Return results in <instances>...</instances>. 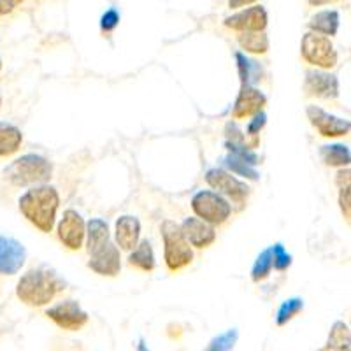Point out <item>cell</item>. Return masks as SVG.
<instances>
[{"instance_id": "obj_1", "label": "cell", "mask_w": 351, "mask_h": 351, "mask_svg": "<svg viewBox=\"0 0 351 351\" xmlns=\"http://www.w3.org/2000/svg\"><path fill=\"white\" fill-rule=\"evenodd\" d=\"M18 209L27 219L43 234L53 232L60 209V193L53 184L40 183L28 186L18 199Z\"/></svg>"}, {"instance_id": "obj_2", "label": "cell", "mask_w": 351, "mask_h": 351, "mask_svg": "<svg viewBox=\"0 0 351 351\" xmlns=\"http://www.w3.org/2000/svg\"><path fill=\"white\" fill-rule=\"evenodd\" d=\"M67 283L49 267H37L25 272L16 283V297L30 307H44L60 295Z\"/></svg>"}, {"instance_id": "obj_3", "label": "cell", "mask_w": 351, "mask_h": 351, "mask_svg": "<svg viewBox=\"0 0 351 351\" xmlns=\"http://www.w3.org/2000/svg\"><path fill=\"white\" fill-rule=\"evenodd\" d=\"M53 176V164L46 156L27 153L18 156L4 169L2 178L12 186H34L48 183Z\"/></svg>"}, {"instance_id": "obj_4", "label": "cell", "mask_w": 351, "mask_h": 351, "mask_svg": "<svg viewBox=\"0 0 351 351\" xmlns=\"http://www.w3.org/2000/svg\"><path fill=\"white\" fill-rule=\"evenodd\" d=\"M160 236L164 243V262L171 272H180L193 262V247L174 219H164L160 225Z\"/></svg>"}, {"instance_id": "obj_5", "label": "cell", "mask_w": 351, "mask_h": 351, "mask_svg": "<svg viewBox=\"0 0 351 351\" xmlns=\"http://www.w3.org/2000/svg\"><path fill=\"white\" fill-rule=\"evenodd\" d=\"M190 208L197 218L216 225L227 223L232 216V202L215 190H199L192 195Z\"/></svg>"}, {"instance_id": "obj_6", "label": "cell", "mask_w": 351, "mask_h": 351, "mask_svg": "<svg viewBox=\"0 0 351 351\" xmlns=\"http://www.w3.org/2000/svg\"><path fill=\"white\" fill-rule=\"evenodd\" d=\"M300 55L306 64L313 65L319 71H330L339 60V55L335 51L330 37L311 32V30L304 34L302 40H300Z\"/></svg>"}, {"instance_id": "obj_7", "label": "cell", "mask_w": 351, "mask_h": 351, "mask_svg": "<svg viewBox=\"0 0 351 351\" xmlns=\"http://www.w3.org/2000/svg\"><path fill=\"white\" fill-rule=\"evenodd\" d=\"M204 180H206V183L211 186V190L221 193V195L227 197L230 202L239 204V206H244V202H246L247 197H250V186L246 184V181L239 180L236 174L228 172L227 169H208V172L204 176Z\"/></svg>"}, {"instance_id": "obj_8", "label": "cell", "mask_w": 351, "mask_h": 351, "mask_svg": "<svg viewBox=\"0 0 351 351\" xmlns=\"http://www.w3.org/2000/svg\"><path fill=\"white\" fill-rule=\"evenodd\" d=\"M46 316H48V319H51L56 327L67 332L81 330L90 322L88 313L74 299H65L49 306L46 309Z\"/></svg>"}, {"instance_id": "obj_9", "label": "cell", "mask_w": 351, "mask_h": 351, "mask_svg": "<svg viewBox=\"0 0 351 351\" xmlns=\"http://www.w3.org/2000/svg\"><path fill=\"white\" fill-rule=\"evenodd\" d=\"M56 227V237L62 243V246L71 250V252H80L84 246L86 239V221L77 213L76 209H65L64 216L58 219Z\"/></svg>"}, {"instance_id": "obj_10", "label": "cell", "mask_w": 351, "mask_h": 351, "mask_svg": "<svg viewBox=\"0 0 351 351\" xmlns=\"http://www.w3.org/2000/svg\"><path fill=\"white\" fill-rule=\"evenodd\" d=\"M223 25L234 32H265L269 25V14L260 4L239 9L236 14L225 18Z\"/></svg>"}, {"instance_id": "obj_11", "label": "cell", "mask_w": 351, "mask_h": 351, "mask_svg": "<svg viewBox=\"0 0 351 351\" xmlns=\"http://www.w3.org/2000/svg\"><path fill=\"white\" fill-rule=\"evenodd\" d=\"M306 116L309 123L322 137H343L351 132V121L330 114L318 106H307Z\"/></svg>"}, {"instance_id": "obj_12", "label": "cell", "mask_w": 351, "mask_h": 351, "mask_svg": "<svg viewBox=\"0 0 351 351\" xmlns=\"http://www.w3.org/2000/svg\"><path fill=\"white\" fill-rule=\"evenodd\" d=\"M267 106V95L255 84H241V90L232 106V120H247Z\"/></svg>"}, {"instance_id": "obj_13", "label": "cell", "mask_w": 351, "mask_h": 351, "mask_svg": "<svg viewBox=\"0 0 351 351\" xmlns=\"http://www.w3.org/2000/svg\"><path fill=\"white\" fill-rule=\"evenodd\" d=\"M88 269L104 278H114L121 271V250L114 243H106L95 253L90 255Z\"/></svg>"}, {"instance_id": "obj_14", "label": "cell", "mask_w": 351, "mask_h": 351, "mask_svg": "<svg viewBox=\"0 0 351 351\" xmlns=\"http://www.w3.org/2000/svg\"><path fill=\"white\" fill-rule=\"evenodd\" d=\"M27 262V250L14 237L0 236V276H14Z\"/></svg>"}, {"instance_id": "obj_15", "label": "cell", "mask_w": 351, "mask_h": 351, "mask_svg": "<svg viewBox=\"0 0 351 351\" xmlns=\"http://www.w3.org/2000/svg\"><path fill=\"white\" fill-rule=\"evenodd\" d=\"M304 92L316 99H337L339 97V81L334 74L325 71H307L304 80Z\"/></svg>"}, {"instance_id": "obj_16", "label": "cell", "mask_w": 351, "mask_h": 351, "mask_svg": "<svg viewBox=\"0 0 351 351\" xmlns=\"http://www.w3.org/2000/svg\"><path fill=\"white\" fill-rule=\"evenodd\" d=\"M181 232L184 234L190 246L197 250H206L213 246L216 241V228L211 223L197 218V216H188L180 223Z\"/></svg>"}, {"instance_id": "obj_17", "label": "cell", "mask_w": 351, "mask_h": 351, "mask_svg": "<svg viewBox=\"0 0 351 351\" xmlns=\"http://www.w3.org/2000/svg\"><path fill=\"white\" fill-rule=\"evenodd\" d=\"M114 241L121 252H132L141 241V221L137 216L121 215L114 223Z\"/></svg>"}, {"instance_id": "obj_18", "label": "cell", "mask_w": 351, "mask_h": 351, "mask_svg": "<svg viewBox=\"0 0 351 351\" xmlns=\"http://www.w3.org/2000/svg\"><path fill=\"white\" fill-rule=\"evenodd\" d=\"M109 241H111V232H109V225L106 219L92 218L90 221H86V239H84V246H86L88 255L95 253L99 247H102Z\"/></svg>"}, {"instance_id": "obj_19", "label": "cell", "mask_w": 351, "mask_h": 351, "mask_svg": "<svg viewBox=\"0 0 351 351\" xmlns=\"http://www.w3.org/2000/svg\"><path fill=\"white\" fill-rule=\"evenodd\" d=\"M23 144V132L9 121H0V158H8L20 152Z\"/></svg>"}, {"instance_id": "obj_20", "label": "cell", "mask_w": 351, "mask_h": 351, "mask_svg": "<svg viewBox=\"0 0 351 351\" xmlns=\"http://www.w3.org/2000/svg\"><path fill=\"white\" fill-rule=\"evenodd\" d=\"M339 12L335 11V9H324V11L316 12L313 14L311 20L307 21V28L311 30V32L322 34V36L327 37H334L339 30Z\"/></svg>"}, {"instance_id": "obj_21", "label": "cell", "mask_w": 351, "mask_h": 351, "mask_svg": "<svg viewBox=\"0 0 351 351\" xmlns=\"http://www.w3.org/2000/svg\"><path fill=\"white\" fill-rule=\"evenodd\" d=\"M128 265L141 272H153L156 267V258L155 252H153V246L148 239L139 241L132 252H128L127 258Z\"/></svg>"}, {"instance_id": "obj_22", "label": "cell", "mask_w": 351, "mask_h": 351, "mask_svg": "<svg viewBox=\"0 0 351 351\" xmlns=\"http://www.w3.org/2000/svg\"><path fill=\"white\" fill-rule=\"evenodd\" d=\"M319 156L328 167H346L351 164V152L344 144H325L319 148Z\"/></svg>"}, {"instance_id": "obj_23", "label": "cell", "mask_w": 351, "mask_h": 351, "mask_svg": "<svg viewBox=\"0 0 351 351\" xmlns=\"http://www.w3.org/2000/svg\"><path fill=\"white\" fill-rule=\"evenodd\" d=\"M237 43L244 53H252V55H265L271 46L265 32H239Z\"/></svg>"}, {"instance_id": "obj_24", "label": "cell", "mask_w": 351, "mask_h": 351, "mask_svg": "<svg viewBox=\"0 0 351 351\" xmlns=\"http://www.w3.org/2000/svg\"><path fill=\"white\" fill-rule=\"evenodd\" d=\"M236 62H237V72H239L241 84H255L262 80V67H260L258 62L252 60L246 53L237 51Z\"/></svg>"}, {"instance_id": "obj_25", "label": "cell", "mask_w": 351, "mask_h": 351, "mask_svg": "<svg viewBox=\"0 0 351 351\" xmlns=\"http://www.w3.org/2000/svg\"><path fill=\"white\" fill-rule=\"evenodd\" d=\"M335 184L339 188V208L346 218H351V169H339L335 174Z\"/></svg>"}, {"instance_id": "obj_26", "label": "cell", "mask_w": 351, "mask_h": 351, "mask_svg": "<svg viewBox=\"0 0 351 351\" xmlns=\"http://www.w3.org/2000/svg\"><path fill=\"white\" fill-rule=\"evenodd\" d=\"M304 311V300L300 297H290V299L283 300L281 306L278 307V311H276V325L278 327H285L291 322V319L299 316L300 313Z\"/></svg>"}, {"instance_id": "obj_27", "label": "cell", "mask_w": 351, "mask_h": 351, "mask_svg": "<svg viewBox=\"0 0 351 351\" xmlns=\"http://www.w3.org/2000/svg\"><path fill=\"white\" fill-rule=\"evenodd\" d=\"M223 169H227V171L232 172V174L239 176V178H243V180H247V181L260 180V174L258 171H256L255 165L247 164V162L230 155V153L223 158Z\"/></svg>"}, {"instance_id": "obj_28", "label": "cell", "mask_w": 351, "mask_h": 351, "mask_svg": "<svg viewBox=\"0 0 351 351\" xmlns=\"http://www.w3.org/2000/svg\"><path fill=\"white\" fill-rule=\"evenodd\" d=\"M272 269H274V258H272V247H265L258 256H256L255 263L252 267V281L253 283H262L271 276Z\"/></svg>"}, {"instance_id": "obj_29", "label": "cell", "mask_w": 351, "mask_h": 351, "mask_svg": "<svg viewBox=\"0 0 351 351\" xmlns=\"http://www.w3.org/2000/svg\"><path fill=\"white\" fill-rule=\"evenodd\" d=\"M237 341H239V330L237 328H228V330L215 335L202 351H232L236 348Z\"/></svg>"}, {"instance_id": "obj_30", "label": "cell", "mask_w": 351, "mask_h": 351, "mask_svg": "<svg viewBox=\"0 0 351 351\" xmlns=\"http://www.w3.org/2000/svg\"><path fill=\"white\" fill-rule=\"evenodd\" d=\"M328 346H337V348H351V330L344 322H335L328 332Z\"/></svg>"}, {"instance_id": "obj_31", "label": "cell", "mask_w": 351, "mask_h": 351, "mask_svg": "<svg viewBox=\"0 0 351 351\" xmlns=\"http://www.w3.org/2000/svg\"><path fill=\"white\" fill-rule=\"evenodd\" d=\"M265 125H267V114H265L263 111L253 114L252 118H250V121H247L246 137H250V139H252V141H247V146H250L252 149H255L256 146H258V143H260L258 136Z\"/></svg>"}, {"instance_id": "obj_32", "label": "cell", "mask_w": 351, "mask_h": 351, "mask_svg": "<svg viewBox=\"0 0 351 351\" xmlns=\"http://www.w3.org/2000/svg\"><path fill=\"white\" fill-rule=\"evenodd\" d=\"M272 247V258H274V269L276 271H287L291 265V255L285 250V246L281 243L274 244Z\"/></svg>"}, {"instance_id": "obj_33", "label": "cell", "mask_w": 351, "mask_h": 351, "mask_svg": "<svg viewBox=\"0 0 351 351\" xmlns=\"http://www.w3.org/2000/svg\"><path fill=\"white\" fill-rule=\"evenodd\" d=\"M120 12H118V9L111 8L108 9V11L100 16V32L102 34H111L114 32L116 27L120 25Z\"/></svg>"}, {"instance_id": "obj_34", "label": "cell", "mask_w": 351, "mask_h": 351, "mask_svg": "<svg viewBox=\"0 0 351 351\" xmlns=\"http://www.w3.org/2000/svg\"><path fill=\"white\" fill-rule=\"evenodd\" d=\"M256 2H258V0H228V8L234 9V11H237V9L247 8V5L256 4Z\"/></svg>"}, {"instance_id": "obj_35", "label": "cell", "mask_w": 351, "mask_h": 351, "mask_svg": "<svg viewBox=\"0 0 351 351\" xmlns=\"http://www.w3.org/2000/svg\"><path fill=\"white\" fill-rule=\"evenodd\" d=\"M16 9V5L12 4V0H0V16H8Z\"/></svg>"}, {"instance_id": "obj_36", "label": "cell", "mask_w": 351, "mask_h": 351, "mask_svg": "<svg viewBox=\"0 0 351 351\" xmlns=\"http://www.w3.org/2000/svg\"><path fill=\"white\" fill-rule=\"evenodd\" d=\"M339 0H307V4L311 5H327V4H335Z\"/></svg>"}, {"instance_id": "obj_37", "label": "cell", "mask_w": 351, "mask_h": 351, "mask_svg": "<svg viewBox=\"0 0 351 351\" xmlns=\"http://www.w3.org/2000/svg\"><path fill=\"white\" fill-rule=\"evenodd\" d=\"M318 351H351V348H337V346H328V344H325V346Z\"/></svg>"}, {"instance_id": "obj_38", "label": "cell", "mask_w": 351, "mask_h": 351, "mask_svg": "<svg viewBox=\"0 0 351 351\" xmlns=\"http://www.w3.org/2000/svg\"><path fill=\"white\" fill-rule=\"evenodd\" d=\"M136 351H149V348H148V344H146V341L139 339V343H137V346H136Z\"/></svg>"}, {"instance_id": "obj_39", "label": "cell", "mask_w": 351, "mask_h": 351, "mask_svg": "<svg viewBox=\"0 0 351 351\" xmlns=\"http://www.w3.org/2000/svg\"><path fill=\"white\" fill-rule=\"evenodd\" d=\"M23 2H25V0H12V4L16 5V8H18V5H20V4H23Z\"/></svg>"}, {"instance_id": "obj_40", "label": "cell", "mask_w": 351, "mask_h": 351, "mask_svg": "<svg viewBox=\"0 0 351 351\" xmlns=\"http://www.w3.org/2000/svg\"><path fill=\"white\" fill-rule=\"evenodd\" d=\"M2 67H4V64H2V58H0V72H2Z\"/></svg>"}, {"instance_id": "obj_41", "label": "cell", "mask_w": 351, "mask_h": 351, "mask_svg": "<svg viewBox=\"0 0 351 351\" xmlns=\"http://www.w3.org/2000/svg\"><path fill=\"white\" fill-rule=\"evenodd\" d=\"M0 108H2V95H0Z\"/></svg>"}]
</instances>
